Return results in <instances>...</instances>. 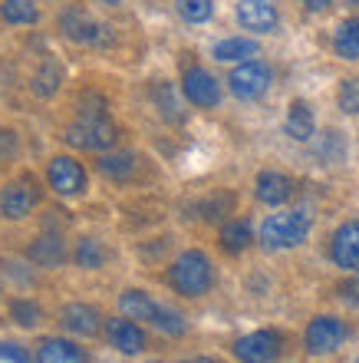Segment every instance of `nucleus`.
I'll return each mask as SVG.
<instances>
[{"instance_id":"f257e3e1","label":"nucleus","mask_w":359,"mask_h":363,"mask_svg":"<svg viewBox=\"0 0 359 363\" xmlns=\"http://www.w3.org/2000/svg\"><path fill=\"white\" fill-rule=\"evenodd\" d=\"M310 235V215L307 211H277L261 228V245L267 251H284L303 245Z\"/></svg>"},{"instance_id":"f03ea898","label":"nucleus","mask_w":359,"mask_h":363,"mask_svg":"<svg viewBox=\"0 0 359 363\" xmlns=\"http://www.w3.org/2000/svg\"><path fill=\"white\" fill-rule=\"evenodd\" d=\"M169 284L185 297H201L208 294L211 284H215V271H211V261L201 255V251H185L169 271Z\"/></svg>"},{"instance_id":"7ed1b4c3","label":"nucleus","mask_w":359,"mask_h":363,"mask_svg":"<svg viewBox=\"0 0 359 363\" xmlns=\"http://www.w3.org/2000/svg\"><path fill=\"white\" fill-rule=\"evenodd\" d=\"M67 139L86 152H106L115 145V125L106 113H79V119L67 129Z\"/></svg>"},{"instance_id":"20e7f679","label":"nucleus","mask_w":359,"mask_h":363,"mask_svg":"<svg viewBox=\"0 0 359 363\" xmlns=\"http://www.w3.org/2000/svg\"><path fill=\"white\" fill-rule=\"evenodd\" d=\"M40 185L33 175H20V179H13L10 185H4L0 189V215L10 221H20L27 218L30 211L40 205Z\"/></svg>"},{"instance_id":"39448f33","label":"nucleus","mask_w":359,"mask_h":363,"mask_svg":"<svg viewBox=\"0 0 359 363\" xmlns=\"http://www.w3.org/2000/svg\"><path fill=\"white\" fill-rule=\"evenodd\" d=\"M270 83H274V73H270V67L261 63V60H244V63L234 67L231 77H227V86H231V93H234L237 99H261V96L270 89Z\"/></svg>"},{"instance_id":"423d86ee","label":"nucleus","mask_w":359,"mask_h":363,"mask_svg":"<svg viewBox=\"0 0 359 363\" xmlns=\"http://www.w3.org/2000/svg\"><path fill=\"white\" fill-rule=\"evenodd\" d=\"M346 334H350V330H346V324H343L340 317H330V314L313 317L310 327H307V350L317 357L333 354V350L343 347Z\"/></svg>"},{"instance_id":"0eeeda50","label":"nucleus","mask_w":359,"mask_h":363,"mask_svg":"<svg viewBox=\"0 0 359 363\" xmlns=\"http://www.w3.org/2000/svg\"><path fill=\"white\" fill-rule=\"evenodd\" d=\"M47 182L57 195L73 199V195H83L86 191V169L76 159H69V155H57L47 165Z\"/></svg>"},{"instance_id":"6e6552de","label":"nucleus","mask_w":359,"mask_h":363,"mask_svg":"<svg viewBox=\"0 0 359 363\" xmlns=\"http://www.w3.org/2000/svg\"><path fill=\"white\" fill-rule=\"evenodd\" d=\"M234 354L241 363H274L280 357V337L274 330H254L237 340Z\"/></svg>"},{"instance_id":"1a4fd4ad","label":"nucleus","mask_w":359,"mask_h":363,"mask_svg":"<svg viewBox=\"0 0 359 363\" xmlns=\"http://www.w3.org/2000/svg\"><path fill=\"white\" fill-rule=\"evenodd\" d=\"M181 89H185V96H188V103L201 106V109H215V106L221 103V86H217V79L201 67L185 69Z\"/></svg>"},{"instance_id":"9d476101","label":"nucleus","mask_w":359,"mask_h":363,"mask_svg":"<svg viewBox=\"0 0 359 363\" xmlns=\"http://www.w3.org/2000/svg\"><path fill=\"white\" fill-rule=\"evenodd\" d=\"M237 23L254 33H270L280 23L274 0H237Z\"/></svg>"},{"instance_id":"9b49d317","label":"nucleus","mask_w":359,"mask_h":363,"mask_svg":"<svg viewBox=\"0 0 359 363\" xmlns=\"http://www.w3.org/2000/svg\"><path fill=\"white\" fill-rule=\"evenodd\" d=\"M330 258L343 271H359V221H346L330 241Z\"/></svg>"},{"instance_id":"f8f14e48","label":"nucleus","mask_w":359,"mask_h":363,"mask_svg":"<svg viewBox=\"0 0 359 363\" xmlns=\"http://www.w3.org/2000/svg\"><path fill=\"white\" fill-rule=\"evenodd\" d=\"M59 30H63L73 43H96V40L103 37V27H99L83 7L63 10V13H59Z\"/></svg>"},{"instance_id":"ddd939ff","label":"nucleus","mask_w":359,"mask_h":363,"mask_svg":"<svg viewBox=\"0 0 359 363\" xmlns=\"http://www.w3.org/2000/svg\"><path fill=\"white\" fill-rule=\"evenodd\" d=\"M59 324L76 337H96L103 327V314L93 304H67L59 314Z\"/></svg>"},{"instance_id":"4468645a","label":"nucleus","mask_w":359,"mask_h":363,"mask_svg":"<svg viewBox=\"0 0 359 363\" xmlns=\"http://www.w3.org/2000/svg\"><path fill=\"white\" fill-rule=\"evenodd\" d=\"M106 330H109V340H113L115 350H122V354H139V350H145V330L135 324L132 317L109 320Z\"/></svg>"},{"instance_id":"2eb2a0df","label":"nucleus","mask_w":359,"mask_h":363,"mask_svg":"<svg viewBox=\"0 0 359 363\" xmlns=\"http://www.w3.org/2000/svg\"><path fill=\"white\" fill-rule=\"evenodd\" d=\"M293 195V182L284 172H261L257 175V199L264 205H284Z\"/></svg>"},{"instance_id":"dca6fc26","label":"nucleus","mask_w":359,"mask_h":363,"mask_svg":"<svg viewBox=\"0 0 359 363\" xmlns=\"http://www.w3.org/2000/svg\"><path fill=\"white\" fill-rule=\"evenodd\" d=\"M37 363H86V354H83V347H76L73 340L50 337V340L40 344Z\"/></svg>"},{"instance_id":"f3484780","label":"nucleus","mask_w":359,"mask_h":363,"mask_svg":"<svg viewBox=\"0 0 359 363\" xmlns=\"http://www.w3.org/2000/svg\"><path fill=\"white\" fill-rule=\"evenodd\" d=\"M313 113L310 106L303 103V99H297V103H290V109H287V135L290 139H297V143H307L313 135Z\"/></svg>"},{"instance_id":"a211bd4d","label":"nucleus","mask_w":359,"mask_h":363,"mask_svg":"<svg viewBox=\"0 0 359 363\" xmlns=\"http://www.w3.org/2000/svg\"><path fill=\"white\" fill-rule=\"evenodd\" d=\"M30 258L37 261L40 268H57L67 258V248H63V238L59 235H43V238L30 248Z\"/></svg>"},{"instance_id":"6ab92c4d","label":"nucleus","mask_w":359,"mask_h":363,"mask_svg":"<svg viewBox=\"0 0 359 363\" xmlns=\"http://www.w3.org/2000/svg\"><path fill=\"white\" fill-rule=\"evenodd\" d=\"M119 307H122L125 317H132V320H149L155 317V311H159V301H152L145 291H125L122 297H119Z\"/></svg>"},{"instance_id":"aec40b11","label":"nucleus","mask_w":359,"mask_h":363,"mask_svg":"<svg viewBox=\"0 0 359 363\" xmlns=\"http://www.w3.org/2000/svg\"><path fill=\"white\" fill-rule=\"evenodd\" d=\"M0 17L10 27H30V23H37L40 10L33 0H4L0 4Z\"/></svg>"},{"instance_id":"412c9836","label":"nucleus","mask_w":359,"mask_h":363,"mask_svg":"<svg viewBox=\"0 0 359 363\" xmlns=\"http://www.w3.org/2000/svg\"><path fill=\"white\" fill-rule=\"evenodd\" d=\"M333 50H336V57H343V60H359V17L340 23L336 37H333Z\"/></svg>"},{"instance_id":"4be33fe9","label":"nucleus","mask_w":359,"mask_h":363,"mask_svg":"<svg viewBox=\"0 0 359 363\" xmlns=\"http://www.w3.org/2000/svg\"><path fill=\"white\" fill-rule=\"evenodd\" d=\"M247 57H257V43L247 37L221 40L215 47V60H221V63H234V60H247Z\"/></svg>"},{"instance_id":"5701e85b","label":"nucleus","mask_w":359,"mask_h":363,"mask_svg":"<svg viewBox=\"0 0 359 363\" xmlns=\"http://www.w3.org/2000/svg\"><path fill=\"white\" fill-rule=\"evenodd\" d=\"M99 172H103L106 179L125 182L129 175L135 172V155H132V152H113V155H103V159H99Z\"/></svg>"},{"instance_id":"b1692460","label":"nucleus","mask_w":359,"mask_h":363,"mask_svg":"<svg viewBox=\"0 0 359 363\" xmlns=\"http://www.w3.org/2000/svg\"><path fill=\"white\" fill-rule=\"evenodd\" d=\"M73 261L79 264V268H86V271H96V268H103L106 264V248L96 238H83L79 245H76V251H73Z\"/></svg>"},{"instance_id":"393cba45","label":"nucleus","mask_w":359,"mask_h":363,"mask_svg":"<svg viewBox=\"0 0 359 363\" xmlns=\"http://www.w3.org/2000/svg\"><path fill=\"white\" fill-rule=\"evenodd\" d=\"M221 245L224 251L237 255V251H244L251 245V225L247 221H227L224 228H221Z\"/></svg>"},{"instance_id":"a878e982","label":"nucleus","mask_w":359,"mask_h":363,"mask_svg":"<svg viewBox=\"0 0 359 363\" xmlns=\"http://www.w3.org/2000/svg\"><path fill=\"white\" fill-rule=\"evenodd\" d=\"M152 327H159L161 334H169V337H181L188 324H185V317H181L175 307L159 304V311H155V317H152Z\"/></svg>"},{"instance_id":"bb28decb","label":"nucleus","mask_w":359,"mask_h":363,"mask_svg":"<svg viewBox=\"0 0 359 363\" xmlns=\"http://www.w3.org/2000/svg\"><path fill=\"white\" fill-rule=\"evenodd\" d=\"M175 7L188 23H205L215 13V0H175Z\"/></svg>"},{"instance_id":"cd10ccee","label":"nucleus","mask_w":359,"mask_h":363,"mask_svg":"<svg viewBox=\"0 0 359 363\" xmlns=\"http://www.w3.org/2000/svg\"><path fill=\"white\" fill-rule=\"evenodd\" d=\"M59 79H63V69H59L53 60H47L43 69L33 77V89H37L40 96H50V93H57L59 89Z\"/></svg>"},{"instance_id":"c85d7f7f","label":"nucleus","mask_w":359,"mask_h":363,"mask_svg":"<svg viewBox=\"0 0 359 363\" xmlns=\"http://www.w3.org/2000/svg\"><path fill=\"white\" fill-rule=\"evenodd\" d=\"M10 317H13L20 327H27V330L43 324V311H40L37 304H30V301H13V304H10Z\"/></svg>"},{"instance_id":"c756f323","label":"nucleus","mask_w":359,"mask_h":363,"mask_svg":"<svg viewBox=\"0 0 359 363\" xmlns=\"http://www.w3.org/2000/svg\"><path fill=\"white\" fill-rule=\"evenodd\" d=\"M340 109L350 116H359V77L343 79L340 86Z\"/></svg>"},{"instance_id":"7c9ffc66","label":"nucleus","mask_w":359,"mask_h":363,"mask_svg":"<svg viewBox=\"0 0 359 363\" xmlns=\"http://www.w3.org/2000/svg\"><path fill=\"white\" fill-rule=\"evenodd\" d=\"M231 205H234L231 195H217V199H211L208 205H205V218H221V211H227Z\"/></svg>"},{"instance_id":"2f4dec72","label":"nucleus","mask_w":359,"mask_h":363,"mask_svg":"<svg viewBox=\"0 0 359 363\" xmlns=\"http://www.w3.org/2000/svg\"><path fill=\"white\" fill-rule=\"evenodd\" d=\"M0 360H10V363H30V354L20 350L17 344H4L0 340Z\"/></svg>"},{"instance_id":"473e14b6","label":"nucleus","mask_w":359,"mask_h":363,"mask_svg":"<svg viewBox=\"0 0 359 363\" xmlns=\"http://www.w3.org/2000/svg\"><path fill=\"white\" fill-rule=\"evenodd\" d=\"M17 143H13V133H0V162H7L10 155H13Z\"/></svg>"},{"instance_id":"72a5a7b5","label":"nucleus","mask_w":359,"mask_h":363,"mask_svg":"<svg viewBox=\"0 0 359 363\" xmlns=\"http://www.w3.org/2000/svg\"><path fill=\"white\" fill-rule=\"evenodd\" d=\"M303 7L310 10V13H323V10L333 7V0H303Z\"/></svg>"},{"instance_id":"f704fd0d","label":"nucleus","mask_w":359,"mask_h":363,"mask_svg":"<svg viewBox=\"0 0 359 363\" xmlns=\"http://www.w3.org/2000/svg\"><path fill=\"white\" fill-rule=\"evenodd\" d=\"M185 363H215V360H205V357H201V360H185Z\"/></svg>"},{"instance_id":"c9c22d12","label":"nucleus","mask_w":359,"mask_h":363,"mask_svg":"<svg viewBox=\"0 0 359 363\" xmlns=\"http://www.w3.org/2000/svg\"><path fill=\"white\" fill-rule=\"evenodd\" d=\"M356 363H359V360H356Z\"/></svg>"}]
</instances>
